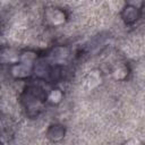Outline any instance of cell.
I'll list each match as a JSON object with an SVG mask.
<instances>
[{
	"mask_svg": "<svg viewBox=\"0 0 145 145\" xmlns=\"http://www.w3.org/2000/svg\"><path fill=\"white\" fill-rule=\"evenodd\" d=\"M61 97H62V94H61V92L59 91V89H53V91H51V93L49 94V101L51 102V103H58V102H60V100H61Z\"/></svg>",
	"mask_w": 145,
	"mask_h": 145,
	"instance_id": "cell-8",
	"label": "cell"
},
{
	"mask_svg": "<svg viewBox=\"0 0 145 145\" xmlns=\"http://www.w3.org/2000/svg\"><path fill=\"white\" fill-rule=\"evenodd\" d=\"M48 19L53 25H59L65 22V14L59 9H51L46 12Z\"/></svg>",
	"mask_w": 145,
	"mask_h": 145,
	"instance_id": "cell-1",
	"label": "cell"
},
{
	"mask_svg": "<svg viewBox=\"0 0 145 145\" xmlns=\"http://www.w3.org/2000/svg\"><path fill=\"white\" fill-rule=\"evenodd\" d=\"M85 82H86V85L88 88H93L96 85H99V83H101V76L99 75L97 71H92L87 75Z\"/></svg>",
	"mask_w": 145,
	"mask_h": 145,
	"instance_id": "cell-5",
	"label": "cell"
},
{
	"mask_svg": "<svg viewBox=\"0 0 145 145\" xmlns=\"http://www.w3.org/2000/svg\"><path fill=\"white\" fill-rule=\"evenodd\" d=\"M11 74L17 78H24L29 75V66L20 62L11 67Z\"/></svg>",
	"mask_w": 145,
	"mask_h": 145,
	"instance_id": "cell-3",
	"label": "cell"
},
{
	"mask_svg": "<svg viewBox=\"0 0 145 145\" xmlns=\"http://www.w3.org/2000/svg\"><path fill=\"white\" fill-rule=\"evenodd\" d=\"M138 16H139L138 9H136V8H134V7H130V6L126 7V8L123 9V11H122V18H123V20H125L127 24L134 23V22L138 18Z\"/></svg>",
	"mask_w": 145,
	"mask_h": 145,
	"instance_id": "cell-2",
	"label": "cell"
},
{
	"mask_svg": "<svg viewBox=\"0 0 145 145\" xmlns=\"http://www.w3.org/2000/svg\"><path fill=\"white\" fill-rule=\"evenodd\" d=\"M59 51H60L59 48H57V49L53 51V53H52L51 57H52L54 60L59 61V60H62V59H65V58L68 57V50H67V48H61V52H59Z\"/></svg>",
	"mask_w": 145,
	"mask_h": 145,
	"instance_id": "cell-7",
	"label": "cell"
},
{
	"mask_svg": "<svg viewBox=\"0 0 145 145\" xmlns=\"http://www.w3.org/2000/svg\"><path fill=\"white\" fill-rule=\"evenodd\" d=\"M5 1H9V0H3V2H5Z\"/></svg>",
	"mask_w": 145,
	"mask_h": 145,
	"instance_id": "cell-10",
	"label": "cell"
},
{
	"mask_svg": "<svg viewBox=\"0 0 145 145\" xmlns=\"http://www.w3.org/2000/svg\"><path fill=\"white\" fill-rule=\"evenodd\" d=\"M49 138H51L52 140H59L63 137L65 135V129L61 126H51V128L48 131Z\"/></svg>",
	"mask_w": 145,
	"mask_h": 145,
	"instance_id": "cell-4",
	"label": "cell"
},
{
	"mask_svg": "<svg viewBox=\"0 0 145 145\" xmlns=\"http://www.w3.org/2000/svg\"><path fill=\"white\" fill-rule=\"evenodd\" d=\"M128 74V69L126 66H119L113 70V77L116 79H123Z\"/></svg>",
	"mask_w": 145,
	"mask_h": 145,
	"instance_id": "cell-6",
	"label": "cell"
},
{
	"mask_svg": "<svg viewBox=\"0 0 145 145\" xmlns=\"http://www.w3.org/2000/svg\"><path fill=\"white\" fill-rule=\"evenodd\" d=\"M126 1H127L128 6L134 7V8L138 9V10H139V9L143 7V5H144V0H126Z\"/></svg>",
	"mask_w": 145,
	"mask_h": 145,
	"instance_id": "cell-9",
	"label": "cell"
}]
</instances>
